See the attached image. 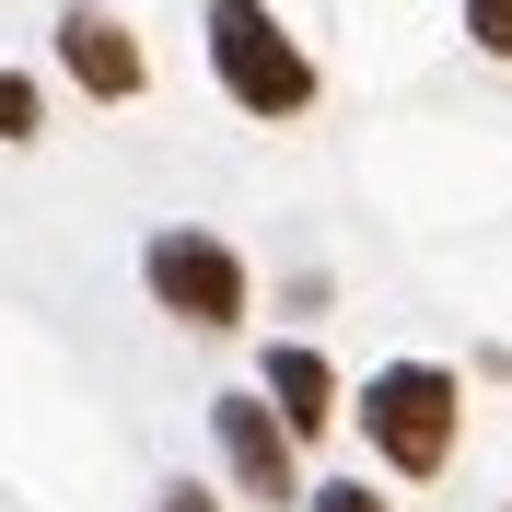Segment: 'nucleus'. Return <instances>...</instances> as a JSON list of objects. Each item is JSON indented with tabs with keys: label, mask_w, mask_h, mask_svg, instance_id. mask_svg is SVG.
I'll return each mask as SVG.
<instances>
[{
	"label": "nucleus",
	"mask_w": 512,
	"mask_h": 512,
	"mask_svg": "<svg viewBox=\"0 0 512 512\" xmlns=\"http://www.w3.org/2000/svg\"><path fill=\"white\" fill-rule=\"evenodd\" d=\"M210 70L245 117H303L315 105V59L268 0H210Z\"/></svg>",
	"instance_id": "obj_1"
},
{
	"label": "nucleus",
	"mask_w": 512,
	"mask_h": 512,
	"mask_svg": "<svg viewBox=\"0 0 512 512\" xmlns=\"http://www.w3.org/2000/svg\"><path fill=\"white\" fill-rule=\"evenodd\" d=\"M454 373L443 361H384L373 384H361V431H373V454L396 466V478H443L454 454Z\"/></svg>",
	"instance_id": "obj_2"
},
{
	"label": "nucleus",
	"mask_w": 512,
	"mask_h": 512,
	"mask_svg": "<svg viewBox=\"0 0 512 512\" xmlns=\"http://www.w3.org/2000/svg\"><path fill=\"white\" fill-rule=\"evenodd\" d=\"M140 280H152V303L175 326H198V338L245 326V256H233L222 233H152V245H140Z\"/></svg>",
	"instance_id": "obj_3"
},
{
	"label": "nucleus",
	"mask_w": 512,
	"mask_h": 512,
	"mask_svg": "<svg viewBox=\"0 0 512 512\" xmlns=\"http://www.w3.org/2000/svg\"><path fill=\"white\" fill-rule=\"evenodd\" d=\"M210 431H222V466H233V489H245V501H303V466H291V443H303V431H291L280 408H268V396H210Z\"/></svg>",
	"instance_id": "obj_4"
},
{
	"label": "nucleus",
	"mask_w": 512,
	"mask_h": 512,
	"mask_svg": "<svg viewBox=\"0 0 512 512\" xmlns=\"http://www.w3.org/2000/svg\"><path fill=\"white\" fill-rule=\"evenodd\" d=\"M59 59H70V82H82L94 105H128L140 82H152L140 35H128L117 12H105V0H70V12H59Z\"/></svg>",
	"instance_id": "obj_5"
},
{
	"label": "nucleus",
	"mask_w": 512,
	"mask_h": 512,
	"mask_svg": "<svg viewBox=\"0 0 512 512\" xmlns=\"http://www.w3.org/2000/svg\"><path fill=\"white\" fill-rule=\"evenodd\" d=\"M268 408H280L291 431L315 443L326 419H338V373H326V350H303V338H280V350H268Z\"/></svg>",
	"instance_id": "obj_6"
},
{
	"label": "nucleus",
	"mask_w": 512,
	"mask_h": 512,
	"mask_svg": "<svg viewBox=\"0 0 512 512\" xmlns=\"http://www.w3.org/2000/svg\"><path fill=\"white\" fill-rule=\"evenodd\" d=\"M47 128V105H35V82L24 70H0V140H35Z\"/></svg>",
	"instance_id": "obj_7"
},
{
	"label": "nucleus",
	"mask_w": 512,
	"mask_h": 512,
	"mask_svg": "<svg viewBox=\"0 0 512 512\" xmlns=\"http://www.w3.org/2000/svg\"><path fill=\"white\" fill-rule=\"evenodd\" d=\"M466 35H478L489 59H512V0H466Z\"/></svg>",
	"instance_id": "obj_8"
},
{
	"label": "nucleus",
	"mask_w": 512,
	"mask_h": 512,
	"mask_svg": "<svg viewBox=\"0 0 512 512\" xmlns=\"http://www.w3.org/2000/svg\"><path fill=\"white\" fill-rule=\"evenodd\" d=\"M303 512H384V501H373V489H361V478H338V489H315V501H303Z\"/></svg>",
	"instance_id": "obj_9"
},
{
	"label": "nucleus",
	"mask_w": 512,
	"mask_h": 512,
	"mask_svg": "<svg viewBox=\"0 0 512 512\" xmlns=\"http://www.w3.org/2000/svg\"><path fill=\"white\" fill-rule=\"evenodd\" d=\"M152 512H222V501H210L198 478H175V489H152Z\"/></svg>",
	"instance_id": "obj_10"
}]
</instances>
